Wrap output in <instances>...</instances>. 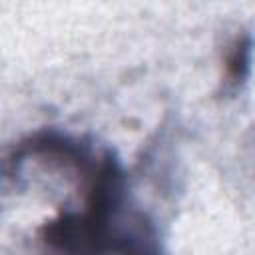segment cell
<instances>
[{
  "mask_svg": "<svg viewBox=\"0 0 255 255\" xmlns=\"http://www.w3.org/2000/svg\"><path fill=\"white\" fill-rule=\"evenodd\" d=\"M251 50H253V42L249 36H241L233 42L227 60H225V74H227V82L237 86L245 80V76L249 74V64H251Z\"/></svg>",
  "mask_w": 255,
  "mask_h": 255,
  "instance_id": "obj_1",
  "label": "cell"
}]
</instances>
